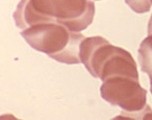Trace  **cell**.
<instances>
[{
    "label": "cell",
    "instance_id": "obj_12",
    "mask_svg": "<svg viewBox=\"0 0 152 120\" xmlns=\"http://www.w3.org/2000/svg\"><path fill=\"white\" fill-rule=\"evenodd\" d=\"M150 91L152 93V76H150Z\"/></svg>",
    "mask_w": 152,
    "mask_h": 120
},
{
    "label": "cell",
    "instance_id": "obj_2",
    "mask_svg": "<svg viewBox=\"0 0 152 120\" xmlns=\"http://www.w3.org/2000/svg\"><path fill=\"white\" fill-rule=\"evenodd\" d=\"M86 68L93 77L102 81L115 76L138 79L136 63L130 53L112 45L107 39L96 47Z\"/></svg>",
    "mask_w": 152,
    "mask_h": 120
},
{
    "label": "cell",
    "instance_id": "obj_13",
    "mask_svg": "<svg viewBox=\"0 0 152 120\" xmlns=\"http://www.w3.org/2000/svg\"><path fill=\"white\" fill-rule=\"evenodd\" d=\"M151 1H152V0H151Z\"/></svg>",
    "mask_w": 152,
    "mask_h": 120
},
{
    "label": "cell",
    "instance_id": "obj_7",
    "mask_svg": "<svg viewBox=\"0 0 152 120\" xmlns=\"http://www.w3.org/2000/svg\"><path fill=\"white\" fill-rule=\"evenodd\" d=\"M125 1L132 9V11L138 14L149 12L152 4L151 0H125Z\"/></svg>",
    "mask_w": 152,
    "mask_h": 120
},
{
    "label": "cell",
    "instance_id": "obj_10",
    "mask_svg": "<svg viewBox=\"0 0 152 120\" xmlns=\"http://www.w3.org/2000/svg\"><path fill=\"white\" fill-rule=\"evenodd\" d=\"M0 120H20V119L13 116L12 114H4V115H2L0 117Z\"/></svg>",
    "mask_w": 152,
    "mask_h": 120
},
{
    "label": "cell",
    "instance_id": "obj_1",
    "mask_svg": "<svg viewBox=\"0 0 152 120\" xmlns=\"http://www.w3.org/2000/svg\"><path fill=\"white\" fill-rule=\"evenodd\" d=\"M34 9L69 31L80 33L93 21V0H30Z\"/></svg>",
    "mask_w": 152,
    "mask_h": 120
},
{
    "label": "cell",
    "instance_id": "obj_11",
    "mask_svg": "<svg viewBox=\"0 0 152 120\" xmlns=\"http://www.w3.org/2000/svg\"><path fill=\"white\" fill-rule=\"evenodd\" d=\"M148 36H152V15L148 22Z\"/></svg>",
    "mask_w": 152,
    "mask_h": 120
},
{
    "label": "cell",
    "instance_id": "obj_9",
    "mask_svg": "<svg viewBox=\"0 0 152 120\" xmlns=\"http://www.w3.org/2000/svg\"><path fill=\"white\" fill-rule=\"evenodd\" d=\"M111 120H138V119H137V118H135V117H133V116H131L130 114L126 113V112H123L121 115L112 118Z\"/></svg>",
    "mask_w": 152,
    "mask_h": 120
},
{
    "label": "cell",
    "instance_id": "obj_6",
    "mask_svg": "<svg viewBox=\"0 0 152 120\" xmlns=\"http://www.w3.org/2000/svg\"><path fill=\"white\" fill-rule=\"evenodd\" d=\"M138 62L144 73L152 76V36L142 40L138 49Z\"/></svg>",
    "mask_w": 152,
    "mask_h": 120
},
{
    "label": "cell",
    "instance_id": "obj_5",
    "mask_svg": "<svg viewBox=\"0 0 152 120\" xmlns=\"http://www.w3.org/2000/svg\"><path fill=\"white\" fill-rule=\"evenodd\" d=\"M14 20L16 26L20 28L21 31L38 23L53 22L52 19L48 18L39 12H37L31 4L30 0H21L19 2L14 13Z\"/></svg>",
    "mask_w": 152,
    "mask_h": 120
},
{
    "label": "cell",
    "instance_id": "obj_8",
    "mask_svg": "<svg viewBox=\"0 0 152 120\" xmlns=\"http://www.w3.org/2000/svg\"><path fill=\"white\" fill-rule=\"evenodd\" d=\"M140 120H152V110L149 105H147L144 108V112L142 114Z\"/></svg>",
    "mask_w": 152,
    "mask_h": 120
},
{
    "label": "cell",
    "instance_id": "obj_3",
    "mask_svg": "<svg viewBox=\"0 0 152 120\" xmlns=\"http://www.w3.org/2000/svg\"><path fill=\"white\" fill-rule=\"evenodd\" d=\"M100 95L112 105L119 106L128 114L140 113L147 106V91L134 79L115 76L102 81Z\"/></svg>",
    "mask_w": 152,
    "mask_h": 120
},
{
    "label": "cell",
    "instance_id": "obj_4",
    "mask_svg": "<svg viewBox=\"0 0 152 120\" xmlns=\"http://www.w3.org/2000/svg\"><path fill=\"white\" fill-rule=\"evenodd\" d=\"M74 32L57 22H43L32 25L21 31V36L38 52L47 54L52 59L66 51L73 37Z\"/></svg>",
    "mask_w": 152,
    "mask_h": 120
}]
</instances>
